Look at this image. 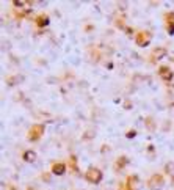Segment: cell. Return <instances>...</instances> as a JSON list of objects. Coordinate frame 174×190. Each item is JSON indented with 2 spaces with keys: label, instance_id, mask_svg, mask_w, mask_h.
I'll return each instance as SVG.
<instances>
[{
  "label": "cell",
  "instance_id": "6da1fadb",
  "mask_svg": "<svg viewBox=\"0 0 174 190\" xmlns=\"http://www.w3.org/2000/svg\"><path fill=\"white\" fill-rule=\"evenodd\" d=\"M100 178H102V174L99 170H96V168H91V170H88V173H86V179L91 181V182H99Z\"/></svg>",
  "mask_w": 174,
  "mask_h": 190
},
{
  "label": "cell",
  "instance_id": "7a4b0ae2",
  "mask_svg": "<svg viewBox=\"0 0 174 190\" xmlns=\"http://www.w3.org/2000/svg\"><path fill=\"white\" fill-rule=\"evenodd\" d=\"M53 173L63 174V173H64V167H63V165H55V167H53Z\"/></svg>",
  "mask_w": 174,
  "mask_h": 190
},
{
  "label": "cell",
  "instance_id": "3957f363",
  "mask_svg": "<svg viewBox=\"0 0 174 190\" xmlns=\"http://www.w3.org/2000/svg\"><path fill=\"white\" fill-rule=\"evenodd\" d=\"M25 159H27V160H30V162L34 160V152H32V151H30V152H27V154H25Z\"/></svg>",
  "mask_w": 174,
  "mask_h": 190
}]
</instances>
